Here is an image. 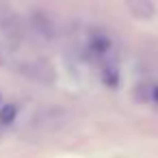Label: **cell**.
Here are the masks:
<instances>
[{"label":"cell","mask_w":158,"mask_h":158,"mask_svg":"<svg viewBox=\"0 0 158 158\" xmlns=\"http://www.w3.org/2000/svg\"><path fill=\"white\" fill-rule=\"evenodd\" d=\"M20 72L22 76L35 80V82H41V85H52L56 74H54V67L46 61H28V63H22L20 65Z\"/></svg>","instance_id":"1"},{"label":"cell","mask_w":158,"mask_h":158,"mask_svg":"<svg viewBox=\"0 0 158 158\" xmlns=\"http://www.w3.org/2000/svg\"><path fill=\"white\" fill-rule=\"evenodd\" d=\"M28 22H31L33 33H35L39 39H44V41H54V37H56V24H54L44 11H33L31 18H28Z\"/></svg>","instance_id":"2"},{"label":"cell","mask_w":158,"mask_h":158,"mask_svg":"<svg viewBox=\"0 0 158 158\" xmlns=\"http://www.w3.org/2000/svg\"><path fill=\"white\" fill-rule=\"evenodd\" d=\"M0 31H2L9 39H15V41L22 39V22L2 2H0Z\"/></svg>","instance_id":"3"},{"label":"cell","mask_w":158,"mask_h":158,"mask_svg":"<svg viewBox=\"0 0 158 158\" xmlns=\"http://www.w3.org/2000/svg\"><path fill=\"white\" fill-rule=\"evenodd\" d=\"M128 9L134 18L139 20H152L156 15V5L154 0H128Z\"/></svg>","instance_id":"4"},{"label":"cell","mask_w":158,"mask_h":158,"mask_svg":"<svg viewBox=\"0 0 158 158\" xmlns=\"http://www.w3.org/2000/svg\"><path fill=\"white\" fill-rule=\"evenodd\" d=\"M15 115H18V108H15L13 104L2 106V108H0V123H13Z\"/></svg>","instance_id":"5"},{"label":"cell","mask_w":158,"mask_h":158,"mask_svg":"<svg viewBox=\"0 0 158 158\" xmlns=\"http://www.w3.org/2000/svg\"><path fill=\"white\" fill-rule=\"evenodd\" d=\"M91 46H93V50L95 52H100V54H104L108 48H110V41L106 39V37H102V35H98V37H93L91 39Z\"/></svg>","instance_id":"6"},{"label":"cell","mask_w":158,"mask_h":158,"mask_svg":"<svg viewBox=\"0 0 158 158\" xmlns=\"http://www.w3.org/2000/svg\"><path fill=\"white\" fill-rule=\"evenodd\" d=\"M5 63V52H2V48H0V65Z\"/></svg>","instance_id":"7"},{"label":"cell","mask_w":158,"mask_h":158,"mask_svg":"<svg viewBox=\"0 0 158 158\" xmlns=\"http://www.w3.org/2000/svg\"><path fill=\"white\" fill-rule=\"evenodd\" d=\"M152 95H154V98H156V100H158V87H156V89H154V93H152Z\"/></svg>","instance_id":"8"}]
</instances>
